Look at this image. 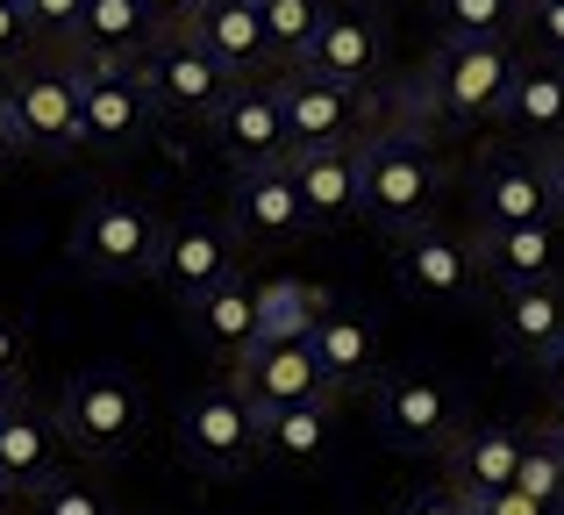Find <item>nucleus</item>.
Masks as SVG:
<instances>
[{
  "label": "nucleus",
  "mask_w": 564,
  "mask_h": 515,
  "mask_svg": "<svg viewBox=\"0 0 564 515\" xmlns=\"http://www.w3.org/2000/svg\"><path fill=\"white\" fill-rule=\"evenodd\" d=\"M536 373H543V387H551L557 401H564V336H557L551 351H543V365H536Z\"/></svg>",
  "instance_id": "42"
},
{
  "label": "nucleus",
  "mask_w": 564,
  "mask_h": 515,
  "mask_svg": "<svg viewBox=\"0 0 564 515\" xmlns=\"http://www.w3.org/2000/svg\"><path fill=\"white\" fill-rule=\"evenodd\" d=\"M193 8H200V0H143V14H151L158 29H186Z\"/></svg>",
  "instance_id": "40"
},
{
  "label": "nucleus",
  "mask_w": 564,
  "mask_h": 515,
  "mask_svg": "<svg viewBox=\"0 0 564 515\" xmlns=\"http://www.w3.org/2000/svg\"><path fill=\"white\" fill-rule=\"evenodd\" d=\"M236 251H243V237H236L229 223H215V215H172V223L158 229L151 279L186 308V301H200L207 287H221V279L236 272Z\"/></svg>",
  "instance_id": "11"
},
{
  "label": "nucleus",
  "mask_w": 564,
  "mask_h": 515,
  "mask_svg": "<svg viewBox=\"0 0 564 515\" xmlns=\"http://www.w3.org/2000/svg\"><path fill=\"white\" fill-rule=\"evenodd\" d=\"M51 416H57L65 451H79V459H94V465H115V459H129L137 437H143V387L122 365H86V373L65 379Z\"/></svg>",
  "instance_id": "3"
},
{
  "label": "nucleus",
  "mask_w": 564,
  "mask_h": 515,
  "mask_svg": "<svg viewBox=\"0 0 564 515\" xmlns=\"http://www.w3.org/2000/svg\"><path fill=\"white\" fill-rule=\"evenodd\" d=\"M151 36H158V22L143 14V0H86V8H79V29H72V57L137 65Z\"/></svg>",
  "instance_id": "27"
},
{
  "label": "nucleus",
  "mask_w": 564,
  "mask_h": 515,
  "mask_svg": "<svg viewBox=\"0 0 564 515\" xmlns=\"http://www.w3.org/2000/svg\"><path fill=\"white\" fill-rule=\"evenodd\" d=\"M514 43L508 36H443V51L422 72V108L443 115L451 129H479V122H508V94H514Z\"/></svg>",
  "instance_id": "2"
},
{
  "label": "nucleus",
  "mask_w": 564,
  "mask_h": 515,
  "mask_svg": "<svg viewBox=\"0 0 564 515\" xmlns=\"http://www.w3.org/2000/svg\"><path fill=\"white\" fill-rule=\"evenodd\" d=\"M229 379L250 394L258 416H264V408H286V401H307V394L329 387L322 365H315V351H307V336H258V344H243L229 358Z\"/></svg>",
  "instance_id": "15"
},
{
  "label": "nucleus",
  "mask_w": 564,
  "mask_h": 515,
  "mask_svg": "<svg viewBox=\"0 0 564 515\" xmlns=\"http://www.w3.org/2000/svg\"><path fill=\"white\" fill-rule=\"evenodd\" d=\"M393 515H471V508H465V494H451V487H422V494H408Z\"/></svg>",
  "instance_id": "38"
},
{
  "label": "nucleus",
  "mask_w": 564,
  "mask_h": 515,
  "mask_svg": "<svg viewBox=\"0 0 564 515\" xmlns=\"http://www.w3.org/2000/svg\"><path fill=\"white\" fill-rule=\"evenodd\" d=\"M386 65V29L372 22L365 8H329L322 29L307 36V51L293 57V72H315V79H336V86H372Z\"/></svg>",
  "instance_id": "16"
},
{
  "label": "nucleus",
  "mask_w": 564,
  "mask_h": 515,
  "mask_svg": "<svg viewBox=\"0 0 564 515\" xmlns=\"http://www.w3.org/2000/svg\"><path fill=\"white\" fill-rule=\"evenodd\" d=\"M465 508H471V515H557V508H543L536 494H522V487H500V494H471Z\"/></svg>",
  "instance_id": "37"
},
{
  "label": "nucleus",
  "mask_w": 564,
  "mask_h": 515,
  "mask_svg": "<svg viewBox=\"0 0 564 515\" xmlns=\"http://www.w3.org/2000/svg\"><path fill=\"white\" fill-rule=\"evenodd\" d=\"M14 401H22V379H0V416H8Z\"/></svg>",
  "instance_id": "44"
},
{
  "label": "nucleus",
  "mask_w": 564,
  "mask_h": 515,
  "mask_svg": "<svg viewBox=\"0 0 564 515\" xmlns=\"http://www.w3.org/2000/svg\"><path fill=\"white\" fill-rule=\"evenodd\" d=\"M22 358H29L22 322H8V315H0V379H22Z\"/></svg>",
  "instance_id": "39"
},
{
  "label": "nucleus",
  "mask_w": 564,
  "mask_h": 515,
  "mask_svg": "<svg viewBox=\"0 0 564 515\" xmlns=\"http://www.w3.org/2000/svg\"><path fill=\"white\" fill-rule=\"evenodd\" d=\"M186 36L200 43L221 72H236V79H258V72L272 65V36H264L258 0H200V8L186 14Z\"/></svg>",
  "instance_id": "19"
},
{
  "label": "nucleus",
  "mask_w": 564,
  "mask_h": 515,
  "mask_svg": "<svg viewBox=\"0 0 564 515\" xmlns=\"http://www.w3.org/2000/svg\"><path fill=\"white\" fill-rule=\"evenodd\" d=\"M564 336V279H529V287H500L494 301V351L508 365H543Z\"/></svg>",
  "instance_id": "18"
},
{
  "label": "nucleus",
  "mask_w": 564,
  "mask_h": 515,
  "mask_svg": "<svg viewBox=\"0 0 564 515\" xmlns=\"http://www.w3.org/2000/svg\"><path fill=\"white\" fill-rule=\"evenodd\" d=\"M207 137H215V151L229 158L236 172L243 165H272V158H286V108H279V79H236L229 94H221V108L207 115Z\"/></svg>",
  "instance_id": "13"
},
{
  "label": "nucleus",
  "mask_w": 564,
  "mask_h": 515,
  "mask_svg": "<svg viewBox=\"0 0 564 515\" xmlns=\"http://www.w3.org/2000/svg\"><path fill=\"white\" fill-rule=\"evenodd\" d=\"M29 515H115V502L100 487H86V480H43L36 494H29Z\"/></svg>",
  "instance_id": "33"
},
{
  "label": "nucleus",
  "mask_w": 564,
  "mask_h": 515,
  "mask_svg": "<svg viewBox=\"0 0 564 515\" xmlns=\"http://www.w3.org/2000/svg\"><path fill=\"white\" fill-rule=\"evenodd\" d=\"M137 79H143V94H151L158 115H172V122H207V115L221 108V94L236 86V72H221L186 29H158L137 57Z\"/></svg>",
  "instance_id": "8"
},
{
  "label": "nucleus",
  "mask_w": 564,
  "mask_h": 515,
  "mask_svg": "<svg viewBox=\"0 0 564 515\" xmlns=\"http://www.w3.org/2000/svg\"><path fill=\"white\" fill-rule=\"evenodd\" d=\"M79 8L86 0H22L29 29H36L43 43H65V51H72V29H79Z\"/></svg>",
  "instance_id": "35"
},
{
  "label": "nucleus",
  "mask_w": 564,
  "mask_h": 515,
  "mask_svg": "<svg viewBox=\"0 0 564 515\" xmlns=\"http://www.w3.org/2000/svg\"><path fill=\"white\" fill-rule=\"evenodd\" d=\"M0 115H8L22 158H72L86 151L79 129V72L65 65H8L0 79Z\"/></svg>",
  "instance_id": "4"
},
{
  "label": "nucleus",
  "mask_w": 564,
  "mask_h": 515,
  "mask_svg": "<svg viewBox=\"0 0 564 515\" xmlns=\"http://www.w3.org/2000/svg\"><path fill=\"white\" fill-rule=\"evenodd\" d=\"M514 451H522V430L508 422H479V430H457L443 444V487L451 494H500L514 487Z\"/></svg>",
  "instance_id": "23"
},
{
  "label": "nucleus",
  "mask_w": 564,
  "mask_h": 515,
  "mask_svg": "<svg viewBox=\"0 0 564 515\" xmlns=\"http://www.w3.org/2000/svg\"><path fill=\"white\" fill-rule=\"evenodd\" d=\"M543 430H551V437H557V451H564V401H557V416L543 422Z\"/></svg>",
  "instance_id": "45"
},
{
  "label": "nucleus",
  "mask_w": 564,
  "mask_h": 515,
  "mask_svg": "<svg viewBox=\"0 0 564 515\" xmlns=\"http://www.w3.org/2000/svg\"><path fill=\"white\" fill-rule=\"evenodd\" d=\"M365 394H372V430L393 451H422V459L436 451L443 459V444L465 430V408H457L451 379L436 373H379Z\"/></svg>",
  "instance_id": "7"
},
{
  "label": "nucleus",
  "mask_w": 564,
  "mask_h": 515,
  "mask_svg": "<svg viewBox=\"0 0 564 515\" xmlns=\"http://www.w3.org/2000/svg\"><path fill=\"white\" fill-rule=\"evenodd\" d=\"M307 351H315L322 379H329L336 394H365L386 373L379 365V322L350 315V308H322V322L307 330Z\"/></svg>",
  "instance_id": "22"
},
{
  "label": "nucleus",
  "mask_w": 564,
  "mask_h": 515,
  "mask_svg": "<svg viewBox=\"0 0 564 515\" xmlns=\"http://www.w3.org/2000/svg\"><path fill=\"white\" fill-rule=\"evenodd\" d=\"M514 487L536 494L543 508L564 515V451L551 430H522V451H514Z\"/></svg>",
  "instance_id": "30"
},
{
  "label": "nucleus",
  "mask_w": 564,
  "mask_h": 515,
  "mask_svg": "<svg viewBox=\"0 0 564 515\" xmlns=\"http://www.w3.org/2000/svg\"><path fill=\"white\" fill-rule=\"evenodd\" d=\"M443 36H514L522 0H429Z\"/></svg>",
  "instance_id": "31"
},
{
  "label": "nucleus",
  "mask_w": 564,
  "mask_h": 515,
  "mask_svg": "<svg viewBox=\"0 0 564 515\" xmlns=\"http://www.w3.org/2000/svg\"><path fill=\"white\" fill-rule=\"evenodd\" d=\"M358 208L379 237H408V229L436 223L443 208V151L408 122H386L358 137Z\"/></svg>",
  "instance_id": "1"
},
{
  "label": "nucleus",
  "mask_w": 564,
  "mask_h": 515,
  "mask_svg": "<svg viewBox=\"0 0 564 515\" xmlns=\"http://www.w3.org/2000/svg\"><path fill=\"white\" fill-rule=\"evenodd\" d=\"M279 108H286L293 151H322V143H358L365 94L358 86H336V79H315V72H286L279 79Z\"/></svg>",
  "instance_id": "17"
},
{
  "label": "nucleus",
  "mask_w": 564,
  "mask_h": 515,
  "mask_svg": "<svg viewBox=\"0 0 564 515\" xmlns=\"http://www.w3.org/2000/svg\"><path fill=\"white\" fill-rule=\"evenodd\" d=\"M264 8V36H272V57H301L307 36L322 29V14H329V0H258Z\"/></svg>",
  "instance_id": "32"
},
{
  "label": "nucleus",
  "mask_w": 564,
  "mask_h": 515,
  "mask_svg": "<svg viewBox=\"0 0 564 515\" xmlns=\"http://www.w3.org/2000/svg\"><path fill=\"white\" fill-rule=\"evenodd\" d=\"M8 502H14V494H8V487H0V515H8Z\"/></svg>",
  "instance_id": "46"
},
{
  "label": "nucleus",
  "mask_w": 564,
  "mask_h": 515,
  "mask_svg": "<svg viewBox=\"0 0 564 515\" xmlns=\"http://www.w3.org/2000/svg\"><path fill=\"white\" fill-rule=\"evenodd\" d=\"M557 215V194L543 180V151H486L471 172V229H514Z\"/></svg>",
  "instance_id": "12"
},
{
  "label": "nucleus",
  "mask_w": 564,
  "mask_h": 515,
  "mask_svg": "<svg viewBox=\"0 0 564 515\" xmlns=\"http://www.w3.org/2000/svg\"><path fill=\"white\" fill-rule=\"evenodd\" d=\"M286 172H293V186H301L307 229H344V223H365V208H358V143L286 151Z\"/></svg>",
  "instance_id": "20"
},
{
  "label": "nucleus",
  "mask_w": 564,
  "mask_h": 515,
  "mask_svg": "<svg viewBox=\"0 0 564 515\" xmlns=\"http://www.w3.org/2000/svg\"><path fill=\"white\" fill-rule=\"evenodd\" d=\"M471 244H479L486 287H529V279H557V265H564V215L514 223V229H471Z\"/></svg>",
  "instance_id": "21"
},
{
  "label": "nucleus",
  "mask_w": 564,
  "mask_h": 515,
  "mask_svg": "<svg viewBox=\"0 0 564 515\" xmlns=\"http://www.w3.org/2000/svg\"><path fill=\"white\" fill-rule=\"evenodd\" d=\"M57 451H65L57 416L14 401L8 416H0V487L8 494H36L43 480H57Z\"/></svg>",
  "instance_id": "24"
},
{
  "label": "nucleus",
  "mask_w": 564,
  "mask_h": 515,
  "mask_svg": "<svg viewBox=\"0 0 564 515\" xmlns=\"http://www.w3.org/2000/svg\"><path fill=\"white\" fill-rule=\"evenodd\" d=\"M336 401L344 394H307V401H286V408H264L258 416V459L272 465H315L336 437Z\"/></svg>",
  "instance_id": "25"
},
{
  "label": "nucleus",
  "mask_w": 564,
  "mask_h": 515,
  "mask_svg": "<svg viewBox=\"0 0 564 515\" xmlns=\"http://www.w3.org/2000/svg\"><path fill=\"white\" fill-rule=\"evenodd\" d=\"M393 279L408 301H429V308H465L471 293L486 287L479 272V244L451 223H422L393 244Z\"/></svg>",
  "instance_id": "9"
},
{
  "label": "nucleus",
  "mask_w": 564,
  "mask_h": 515,
  "mask_svg": "<svg viewBox=\"0 0 564 515\" xmlns=\"http://www.w3.org/2000/svg\"><path fill=\"white\" fill-rule=\"evenodd\" d=\"M29 43H36V29H29L22 0H0V65H22Z\"/></svg>",
  "instance_id": "36"
},
{
  "label": "nucleus",
  "mask_w": 564,
  "mask_h": 515,
  "mask_svg": "<svg viewBox=\"0 0 564 515\" xmlns=\"http://www.w3.org/2000/svg\"><path fill=\"white\" fill-rule=\"evenodd\" d=\"M22 158V143H14V129H8V115H0V180H8V165Z\"/></svg>",
  "instance_id": "43"
},
{
  "label": "nucleus",
  "mask_w": 564,
  "mask_h": 515,
  "mask_svg": "<svg viewBox=\"0 0 564 515\" xmlns=\"http://www.w3.org/2000/svg\"><path fill=\"white\" fill-rule=\"evenodd\" d=\"M322 287H307V279H264L258 287V336H307L322 322ZM258 336H250V344H258Z\"/></svg>",
  "instance_id": "29"
},
{
  "label": "nucleus",
  "mask_w": 564,
  "mask_h": 515,
  "mask_svg": "<svg viewBox=\"0 0 564 515\" xmlns=\"http://www.w3.org/2000/svg\"><path fill=\"white\" fill-rule=\"evenodd\" d=\"M79 72V129H86V151H137L151 137L158 108L143 94L137 65H108V57H72Z\"/></svg>",
  "instance_id": "10"
},
{
  "label": "nucleus",
  "mask_w": 564,
  "mask_h": 515,
  "mask_svg": "<svg viewBox=\"0 0 564 515\" xmlns=\"http://www.w3.org/2000/svg\"><path fill=\"white\" fill-rule=\"evenodd\" d=\"M543 180H551L557 215H564V137H557V143H543Z\"/></svg>",
  "instance_id": "41"
},
{
  "label": "nucleus",
  "mask_w": 564,
  "mask_h": 515,
  "mask_svg": "<svg viewBox=\"0 0 564 515\" xmlns=\"http://www.w3.org/2000/svg\"><path fill=\"white\" fill-rule=\"evenodd\" d=\"M229 229L243 244H264V251L315 237V229H307V208H301V186H293V172H286V158L236 172V186H229Z\"/></svg>",
  "instance_id": "14"
},
{
  "label": "nucleus",
  "mask_w": 564,
  "mask_h": 515,
  "mask_svg": "<svg viewBox=\"0 0 564 515\" xmlns=\"http://www.w3.org/2000/svg\"><path fill=\"white\" fill-rule=\"evenodd\" d=\"M508 122L529 143H557L564 137V65L557 57H522L514 65V94H508Z\"/></svg>",
  "instance_id": "28"
},
{
  "label": "nucleus",
  "mask_w": 564,
  "mask_h": 515,
  "mask_svg": "<svg viewBox=\"0 0 564 515\" xmlns=\"http://www.w3.org/2000/svg\"><path fill=\"white\" fill-rule=\"evenodd\" d=\"M158 229L165 215L143 208L129 194H108V201H86L79 223H72V265L100 287H129V279H151L158 265Z\"/></svg>",
  "instance_id": "5"
},
{
  "label": "nucleus",
  "mask_w": 564,
  "mask_h": 515,
  "mask_svg": "<svg viewBox=\"0 0 564 515\" xmlns=\"http://www.w3.org/2000/svg\"><path fill=\"white\" fill-rule=\"evenodd\" d=\"M180 459L207 480H229L258 465V408L236 379H215L180 408Z\"/></svg>",
  "instance_id": "6"
},
{
  "label": "nucleus",
  "mask_w": 564,
  "mask_h": 515,
  "mask_svg": "<svg viewBox=\"0 0 564 515\" xmlns=\"http://www.w3.org/2000/svg\"><path fill=\"white\" fill-rule=\"evenodd\" d=\"M186 330L200 351H215V358H236V351L258 336V287H250L243 272H229L221 287H207L200 301H186Z\"/></svg>",
  "instance_id": "26"
},
{
  "label": "nucleus",
  "mask_w": 564,
  "mask_h": 515,
  "mask_svg": "<svg viewBox=\"0 0 564 515\" xmlns=\"http://www.w3.org/2000/svg\"><path fill=\"white\" fill-rule=\"evenodd\" d=\"M514 36H529L536 57H557V65H564V0H522Z\"/></svg>",
  "instance_id": "34"
}]
</instances>
